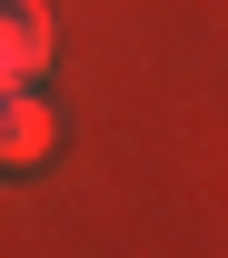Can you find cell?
I'll return each instance as SVG.
<instances>
[{
	"mask_svg": "<svg viewBox=\"0 0 228 258\" xmlns=\"http://www.w3.org/2000/svg\"><path fill=\"white\" fill-rule=\"evenodd\" d=\"M50 109H40V90L30 80H0V169H40L50 159Z\"/></svg>",
	"mask_w": 228,
	"mask_h": 258,
	"instance_id": "obj_1",
	"label": "cell"
},
{
	"mask_svg": "<svg viewBox=\"0 0 228 258\" xmlns=\"http://www.w3.org/2000/svg\"><path fill=\"white\" fill-rule=\"evenodd\" d=\"M40 70H50V10L0 0V80H40Z\"/></svg>",
	"mask_w": 228,
	"mask_h": 258,
	"instance_id": "obj_2",
	"label": "cell"
}]
</instances>
